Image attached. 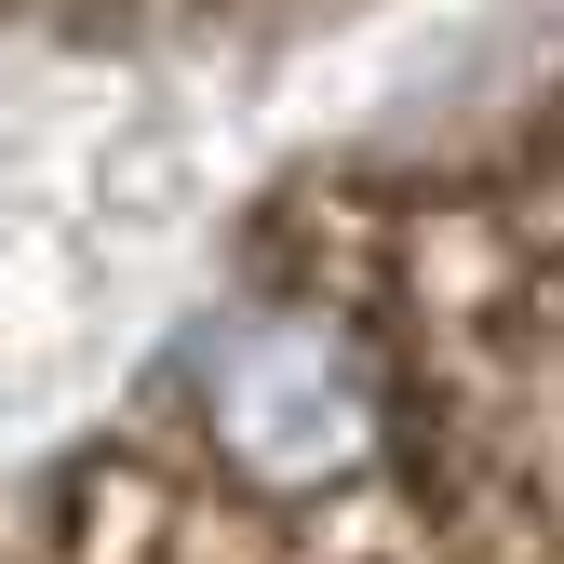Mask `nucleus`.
I'll use <instances>...</instances> for the list:
<instances>
[{
	"label": "nucleus",
	"mask_w": 564,
	"mask_h": 564,
	"mask_svg": "<svg viewBox=\"0 0 564 564\" xmlns=\"http://www.w3.org/2000/svg\"><path fill=\"white\" fill-rule=\"evenodd\" d=\"M202 444L242 498H336L390 444V390L364 336L310 296H256L202 336Z\"/></svg>",
	"instance_id": "1"
}]
</instances>
